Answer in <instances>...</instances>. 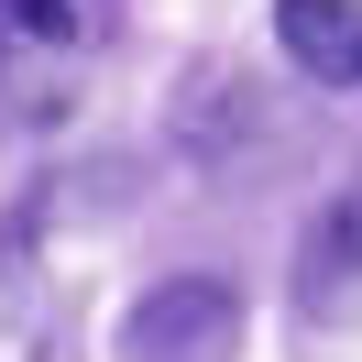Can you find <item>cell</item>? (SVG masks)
<instances>
[{
    "mask_svg": "<svg viewBox=\"0 0 362 362\" xmlns=\"http://www.w3.org/2000/svg\"><path fill=\"white\" fill-rule=\"evenodd\" d=\"M329 274H362V176L340 187L329 209H318V230H308V274H296V296H308V308H329Z\"/></svg>",
    "mask_w": 362,
    "mask_h": 362,
    "instance_id": "3957f363",
    "label": "cell"
},
{
    "mask_svg": "<svg viewBox=\"0 0 362 362\" xmlns=\"http://www.w3.org/2000/svg\"><path fill=\"white\" fill-rule=\"evenodd\" d=\"M121 362H242V296L220 274H165L121 318Z\"/></svg>",
    "mask_w": 362,
    "mask_h": 362,
    "instance_id": "6da1fadb",
    "label": "cell"
},
{
    "mask_svg": "<svg viewBox=\"0 0 362 362\" xmlns=\"http://www.w3.org/2000/svg\"><path fill=\"white\" fill-rule=\"evenodd\" d=\"M274 45L329 88H362V0H274Z\"/></svg>",
    "mask_w": 362,
    "mask_h": 362,
    "instance_id": "7a4b0ae2",
    "label": "cell"
}]
</instances>
